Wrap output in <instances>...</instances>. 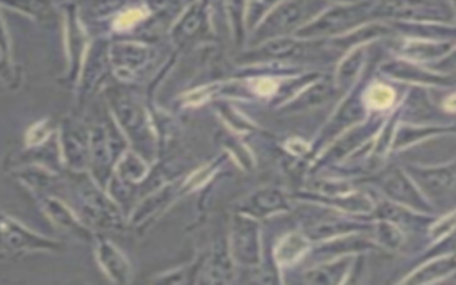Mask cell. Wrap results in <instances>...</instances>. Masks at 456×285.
<instances>
[{
  "label": "cell",
  "mask_w": 456,
  "mask_h": 285,
  "mask_svg": "<svg viewBox=\"0 0 456 285\" xmlns=\"http://www.w3.org/2000/svg\"><path fill=\"white\" fill-rule=\"evenodd\" d=\"M102 94L109 114L123 132L128 146L150 162H155L159 144L144 93H139L135 84H123L112 77L102 89Z\"/></svg>",
  "instance_id": "cell-1"
},
{
  "label": "cell",
  "mask_w": 456,
  "mask_h": 285,
  "mask_svg": "<svg viewBox=\"0 0 456 285\" xmlns=\"http://www.w3.org/2000/svg\"><path fill=\"white\" fill-rule=\"evenodd\" d=\"M64 178L66 189L73 200L71 207L86 226L94 233L128 230L126 212L91 178L89 173L64 171Z\"/></svg>",
  "instance_id": "cell-2"
},
{
  "label": "cell",
  "mask_w": 456,
  "mask_h": 285,
  "mask_svg": "<svg viewBox=\"0 0 456 285\" xmlns=\"http://www.w3.org/2000/svg\"><path fill=\"white\" fill-rule=\"evenodd\" d=\"M91 128V151H89V169L91 178L103 189H107L109 180L114 175L116 162L119 155L130 148L123 132L109 114L100 121L89 125Z\"/></svg>",
  "instance_id": "cell-3"
},
{
  "label": "cell",
  "mask_w": 456,
  "mask_h": 285,
  "mask_svg": "<svg viewBox=\"0 0 456 285\" xmlns=\"http://www.w3.org/2000/svg\"><path fill=\"white\" fill-rule=\"evenodd\" d=\"M109 36H94L91 37L77 86H75V107L73 114H78L86 109V105L105 87V84L112 78L110 57H109Z\"/></svg>",
  "instance_id": "cell-4"
},
{
  "label": "cell",
  "mask_w": 456,
  "mask_h": 285,
  "mask_svg": "<svg viewBox=\"0 0 456 285\" xmlns=\"http://www.w3.org/2000/svg\"><path fill=\"white\" fill-rule=\"evenodd\" d=\"M109 57L112 77L123 84H137L155 66L159 52L153 43L135 37H110Z\"/></svg>",
  "instance_id": "cell-5"
},
{
  "label": "cell",
  "mask_w": 456,
  "mask_h": 285,
  "mask_svg": "<svg viewBox=\"0 0 456 285\" xmlns=\"http://www.w3.org/2000/svg\"><path fill=\"white\" fill-rule=\"evenodd\" d=\"M61 18L66 53V71L61 77V82H64L66 87L75 89L91 43V34L80 16L77 0H64V4L61 5Z\"/></svg>",
  "instance_id": "cell-6"
},
{
  "label": "cell",
  "mask_w": 456,
  "mask_h": 285,
  "mask_svg": "<svg viewBox=\"0 0 456 285\" xmlns=\"http://www.w3.org/2000/svg\"><path fill=\"white\" fill-rule=\"evenodd\" d=\"M0 249L20 256L28 253H61L66 246L57 239L30 230L20 219L0 212Z\"/></svg>",
  "instance_id": "cell-7"
},
{
  "label": "cell",
  "mask_w": 456,
  "mask_h": 285,
  "mask_svg": "<svg viewBox=\"0 0 456 285\" xmlns=\"http://www.w3.org/2000/svg\"><path fill=\"white\" fill-rule=\"evenodd\" d=\"M226 232L230 251L237 267L256 269L262 262V235L258 219L233 210Z\"/></svg>",
  "instance_id": "cell-8"
},
{
  "label": "cell",
  "mask_w": 456,
  "mask_h": 285,
  "mask_svg": "<svg viewBox=\"0 0 456 285\" xmlns=\"http://www.w3.org/2000/svg\"><path fill=\"white\" fill-rule=\"evenodd\" d=\"M64 171L87 173L91 151V128L78 114H68L57 128Z\"/></svg>",
  "instance_id": "cell-9"
},
{
  "label": "cell",
  "mask_w": 456,
  "mask_h": 285,
  "mask_svg": "<svg viewBox=\"0 0 456 285\" xmlns=\"http://www.w3.org/2000/svg\"><path fill=\"white\" fill-rule=\"evenodd\" d=\"M178 183H180V176L141 196L126 216L128 230H132L137 235L146 233L180 200Z\"/></svg>",
  "instance_id": "cell-10"
},
{
  "label": "cell",
  "mask_w": 456,
  "mask_h": 285,
  "mask_svg": "<svg viewBox=\"0 0 456 285\" xmlns=\"http://www.w3.org/2000/svg\"><path fill=\"white\" fill-rule=\"evenodd\" d=\"M212 21V12L200 0H191L173 21L167 39L178 52L192 43H207L208 37L216 36Z\"/></svg>",
  "instance_id": "cell-11"
},
{
  "label": "cell",
  "mask_w": 456,
  "mask_h": 285,
  "mask_svg": "<svg viewBox=\"0 0 456 285\" xmlns=\"http://www.w3.org/2000/svg\"><path fill=\"white\" fill-rule=\"evenodd\" d=\"M37 207L41 208V212L45 214V217L61 232H64L66 235L80 240V242H87L93 244L96 233L84 224V221L78 217V214L75 212V208L66 203L62 200V196L59 194H39L34 196Z\"/></svg>",
  "instance_id": "cell-12"
},
{
  "label": "cell",
  "mask_w": 456,
  "mask_h": 285,
  "mask_svg": "<svg viewBox=\"0 0 456 285\" xmlns=\"http://www.w3.org/2000/svg\"><path fill=\"white\" fill-rule=\"evenodd\" d=\"M237 264L228 244V232L214 237L208 249H205V262L200 283H232L235 280Z\"/></svg>",
  "instance_id": "cell-13"
},
{
  "label": "cell",
  "mask_w": 456,
  "mask_h": 285,
  "mask_svg": "<svg viewBox=\"0 0 456 285\" xmlns=\"http://www.w3.org/2000/svg\"><path fill=\"white\" fill-rule=\"evenodd\" d=\"M94 260L105 278L116 285H126L132 281V264L128 256L103 233H96L93 240Z\"/></svg>",
  "instance_id": "cell-14"
},
{
  "label": "cell",
  "mask_w": 456,
  "mask_h": 285,
  "mask_svg": "<svg viewBox=\"0 0 456 285\" xmlns=\"http://www.w3.org/2000/svg\"><path fill=\"white\" fill-rule=\"evenodd\" d=\"M9 175L23 187L28 191V194L39 196V194H62L66 189V178L64 171H55L45 166L37 164H28V166H20L9 169Z\"/></svg>",
  "instance_id": "cell-15"
},
{
  "label": "cell",
  "mask_w": 456,
  "mask_h": 285,
  "mask_svg": "<svg viewBox=\"0 0 456 285\" xmlns=\"http://www.w3.org/2000/svg\"><path fill=\"white\" fill-rule=\"evenodd\" d=\"M235 210L244 212L260 221L264 217L276 216L289 210V198L281 189L274 185H262L251 191L246 198H242L235 205Z\"/></svg>",
  "instance_id": "cell-16"
},
{
  "label": "cell",
  "mask_w": 456,
  "mask_h": 285,
  "mask_svg": "<svg viewBox=\"0 0 456 285\" xmlns=\"http://www.w3.org/2000/svg\"><path fill=\"white\" fill-rule=\"evenodd\" d=\"M28 164H37V166H45L55 171H64L62 166V157H61V146H59V135L55 134L52 139H48L43 144L37 146H23L21 150L14 151L12 155H9L5 159V166L7 171L12 167H20V166H28Z\"/></svg>",
  "instance_id": "cell-17"
},
{
  "label": "cell",
  "mask_w": 456,
  "mask_h": 285,
  "mask_svg": "<svg viewBox=\"0 0 456 285\" xmlns=\"http://www.w3.org/2000/svg\"><path fill=\"white\" fill-rule=\"evenodd\" d=\"M142 0H77L80 16L87 28L94 27V36H105L107 23L123 9L139 4Z\"/></svg>",
  "instance_id": "cell-18"
},
{
  "label": "cell",
  "mask_w": 456,
  "mask_h": 285,
  "mask_svg": "<svg viewBox=\"0 0 456 285\" xmlns=\"http://www.w3.org/2000/svg\"><path fill=\"white\" fill-rule=\"evenodd\" d=\"M228 160H230L228 155L224 151H221L208 162H203V164L192 167L191 171H187L185 175H182L180 183H178L180 200L187 198L191 194H196V192H205L216 182V178H219V175H223L221 169L226 166Z\"/></svg>",
  "instance_id": "cell-19"
},
{
  "label": "cell",
  "mask_w": 456,
  "mask_h": 285,
  "mask_svg": "<svg viewBox=\"0 0 456 285\" xmlns=\"http://www.w3.org/2000/svg\"><path fill=\"white\" fill-rule=\"evenodd\" d=\"M151 7L142 0L139 4H134L126 9H123L119 14H116L105 27V36L109 37H128L132 36L150 16Z\"/></svg>",
  "instance_id": "cell-20"
},
{
  "label": "cell",
  "mask_w": 456,
  "mask_h": 285,
  "mask_svg": "<svg viewBox=\"0 0 456 285\" xmlns=\"http://www.w3.org/2000/svg\"><path fill=\"white\" fill-rule=\"evenodd\" d=\"M151 166H153V162H150L148 159L139 155L135 150L126 148L116 162L114 176L125 183L135 185L139 191V185L148 178Z\"/></svg>",
  "instance_id": "cell-21"
},
{
  "label": "cell",
  "mask_w": 456,
  "mask_h": 285,
  "mask_svg": "<svg viewBox=\"0 0 456 285\" xmlns=\"http://www.w3.org/2000/svg\"><path fill=\"white\" fill-rule=\"evenodd\" d=\"M64 0H0V7L23 14L25 18L45 23L61 12Z\"/></svg>",
  "instance_id": "cell-22"
},
{
  "label": "cell",
  "mask_w": 456,
  "mask_h": 285,
  "mask_svg": "<svg viewBox=\"0 0 456 285\" xmlns=\"http://www.w3.org/2000/svg\"><path fill=\"white\" fill-rule=\"evenodd\" d=\"M205 262V251L196 253L191 260L180 264L178 267L160 271L150 278L153 283H178V285H189V283H200L201 269Z\"/></svg>",
  "instance_id": "cell-23"
},
{
  "label": "cell",
  "mask_w": 456,
  "mask_h": 285,
  "mask_svg": "<svg viewBox=\"0 0 456 285\" xmlns=\"http://www.w3.org/2000/svg\"><path fill=\"white\" fill-rule=\"evenodd\" d=\"M217 144L221 148V151H224L228 155V159L244 173H249L255 169L256 160L253 151L248 148V144L242 141L240 135H235L232 132H228L226 128L217 134Z\"/></svg>",
  "instance_id": "cell-24"
},
{
  "label": "cell",
  "mask_w": 456,
  "mask_h": 285,
  "mask_svg": "<svg viewBox=\"0 0 456 285\" xmlns=\"http://www.w3.org/2000/svg\"><path fill=\"white\" fill-rule=\"evenodd\" d=\"M210 105L214 107L216 116L219 118V121L223 123V126H224L228 132H232V134L242 137V135L251 134V132L256 128V126L253 125V121H251L249 118H246V116L232 103V100H228V98H217V100H214Z\"/></svg>",
  "instance_id": "cell-25"
},
{
  "label": "cell",
  "mask_w": 456,
  "mask_h": 285,
  "mask_svg": "<svg viewBox=\"0 0 456 285\" xmlns=\"http://www.w3.org/2000/svg\"><path fill=\"white\" fill-rule=\"evenodd\" d=\"M221 86H223V80L219 78V80L187 89L176 96V105L180 109H200L207 103H212L214 100L221 98Z\"/></svg>",
  "instance_id": "cell-26"
},
{
  "label": "cell",
  "mask_w": 456,
  "mask_h": 285,
  "mask_svg": "<svg viewBox=\"0 0 456 285\" xmlns=\"http://www.w3.org/2000/svg\"><path fill=\"white\" fill-rule=\"evenodd\" d=\"M223 14L226 18V25L230 28L232 39L235 45H244L246 41V16H248V0H224Z\"/></svg>",
  "instance_id": "cell-27"
},
{
  "label": "cell",
  "mask_w": 456,
  "mask_h": 285,
  "mask_svg": "<svg viewBox=\"0 0 456 285\" xmlns=\"http://www.w3.org/2000/svg\"><path fill=\"white\" fill-rule=\"evenodd\" d=\"M306 249H308V240L301 233L292 232L283 235L278 240L274 248V260L278 265H290L296 260H299L306 253Z\"/></svg>",
  "instance_id": "cell-28"
},
{
  "label": "cell",
  "mask_w": 456,
  "mask_h": 285,
  "mask_svg": "<svg viewBox=\"0 0 456 285\" xmlns=\"http://www.w3.org/2000/svg\"><path fill=\"white\" fill-rule=\"evenodd\" d=\"M59 125H55V121L52 118H41L34 123H30L27 126V130L23 132V146H37L46 142L48 139H52L57 134Z\"/></svg>",
  "instance_id": "cell-29"
},
{
  "label": "cell",
  "mask_w": 456,
  "mask_h": 285,
  "mask_svg": "<svg viewBox=\"0 0 456 285\" xmlns=\"http://www.w3.org/2000/svg\"><path fill=\"white\" fill-rule=\"evenodd\" d=\"M367 103L372 109H387L392 105L394 102V91L388 86L383 84H374L369 91H367Z\"/></svg>",
  "instance_id": "cell-30"
},
{
  "label": "cell",
  "mask_w": 456,
  "mask_h": 285,
  "mask_svg": "<svg viewBox=\"0 0 456 285\" xmlns=\"http://www.w3.org/2000/svg\"><path fill=\"white\" fill-rule=\"evenodd\" d=\"M21 82V75H20V68L14 64V61H9L2 50H0V84L11 89L20 87Z\"/></svg>",
  "instance_id": "cell-31"
},
{
  "label": "cell",
  "mask_w": 456,
  "mask_h": 285,
  "mask_svg": "<svg viewBox=\"0 0 456 285\" xmlns=\"http://www.w3.org/2000/svg\"><path fill=\"white\" fill-rule=\"evenodd\" d=\"M2 7H0V50L2 53L12 61V48H11V36H9V30H7V25H5V20H4V14H2Z\"/></svg>",
  "instance_id": "cell-32"
},
{
  "label": "cell",
  "mask_w": 456,
  "mask_h": 285,
  "mask_svg": "<svg viewBox=\"0 0 456 285\" xmlns=\"http://www.w3.org/2000/svg\"><path fill=\"white\" fill-rule=\"evenodd\" d=\"M12 256H14V255H11V253L0 249V262H5V260H9V258H12Z\"/></svg>",
  "instance_id": "cell-33"
}]
</instances>
